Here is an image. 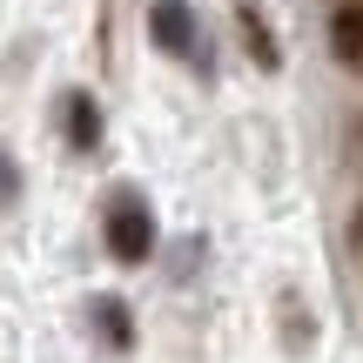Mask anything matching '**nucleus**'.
Wrapping results in <instances>:
<instances>
[{"mask_svg": "<svg viewBox=\"0 0 363 363\" xmlns=\"http://www.w3.org/2000/svg\"><path fill=\"white\" fill-rule=\"evenodd\" d=\"M108 256L115 262H148L155 256V216H148V202L135 189H121L108 202Z\"/></svg>", "mask_w": 363, "mask_h": 363, "instance_id": "obj_1", "label": "nucleus"}, {"mask_svg": "<svg viewBox=\"0 0 363 363\" xmlns=\"http://www.w3.org/2000/svg\"><path fill=\"white\" fill-rule=\"evenodd\" d=\"M148 34H155L162 54H195V13H189V0H155V7H148Z\"/></svg>", "mask_w": 363, "mask_h": 363, "instance_id": "obj_2", "label": "nucleus"}, {"mask_svg": "<svg viewBox=\"0 0 363 363\" xmlns=\"http://www.w3.org/2000/svg\"><path fill=\"white\" fill-rule=\"evenodd\" d=\"M330 54H337L343 67H363V0H343V7L330 13Z\"/></svg>", "mask_w": 363, "mask_h": 363, "instance_id": "obj_3", "label": "nucleus"}, {"mask_svg": "<svg viewBox=\"0 0 363 363\" xmlns=\"http://www.w3.org/2000/svg\"><path fill=\"white\" fill-rule=\"evenodd\" d=\"M94 330H101V343H108V350H128V343H135V323H128V310H121V303L115 296H94Z\"/></svg>", "mask_w": 363, "mask_h": 363, "instance_id": "obj_4", "label": "nucleus"}, {"mask_svg": "<svg viewBox=\"0 0 363 363\" xmlns=\"http://www.w3.org/2000/svg\"><path fill=\"white\" fill-rule=\"evenodd\" d=\"M67 142L74 148L101 142V108H94V94H67Z\"/></svg>", "mask_w": 363, "mask_h": 363, "instance_id": "obj_5", "label": "nucleus"}, {"mask_svg": "<svg viewBox=\"0 0 363 363\" xmlns=\"http://www.w3.org/2000/svg\"><path fill=\"white\" fill-rule=\"evenodd\" d=\"M242 34H249V48H256V61L262 67H276L283 54H276V40H269V27H262V13L256 7H242Z\"/></svg>", "mask_w": 363, "mask_h": 363, "instance_id": "obj_6", "label": "nucleus"}, {"mask_svg": "<svg viewBox=\"0 0 363 363\" xmlns=\"http://www.w3.org/2000/svg\"><path fill=\"white\" fill-rule=\"evenodd\" d=\"M13 189H21V175H13V162L0 155V202H13Z\"/></svg>", "mask_w": 363, "mask_h": 363, "instance_id": "obj_7", "label": "nucleus"}, {"mask_svg": "<svg viewBox=\"0 0 363 363\" xmlns=\"http://www.w3.org/2000/svg\"><path fill=\"white\" fill-rule=\"evenodd\" d=\"M357 235H363V216H357Z\"/></svg>", "mask_w": 363, "mask_h": 363, "instance_id": "obj_8", "label": "nucleus"}]
</instances>
